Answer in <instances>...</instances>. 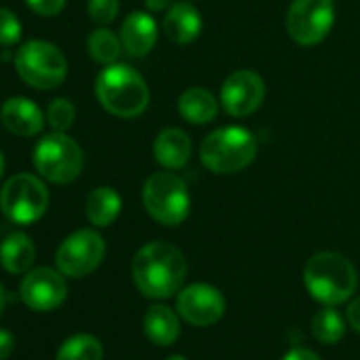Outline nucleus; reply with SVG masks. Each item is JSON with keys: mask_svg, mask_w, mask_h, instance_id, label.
Listing matches in <instances>:
<instances>
[{"mask_svg": "<svg viewBox=\"0 0 360 360\" xmlns=\"http://www.w3.org/2000/svg\"><path fill=\"white\" fill-rule=\"evenodd\" d=\"M178 316L193 326H210L225 314V297L210 284H191L176 299Z\"/></svg>", "mask_w": 360, "mask_h": 360, "instance_id": "9b49d317", "label": "nucleus"}, {"mask_svg": "<svg viewBox=\"0 0 360 360\" xmlns=\"http://www.w3.org/2000/svg\"><path fill=\"white\" fill-rule=\"evenodd\" d=\"M3 169H5V157L0 153V176H3Z\"/></svg>", "mask_w": 360, "mask_h": 360, "instance_id": "f704fd0d", "label": "nucleus"}, {"mask_svg": "<svg viewBox=\"0 0 360 360\" xmlns=\"http://www.w3.org/2000/svg\"><path fill=\"white\" fill-rule=\"evenodd\" d=\"M87 11L96 24H110L119 13V0H89Z\"/></svg>", "mask_w": 360, "mask_h": 360, "instance_id": "bb28decb", "label": "nucleus"}, {"mask_svg": "<svg viewBox=\"0 0 360 360\" xmlns=\"http://www.w3.org/2000/svg\"><path fill=\"white\" fill-rule=\"evenodd\" d=\"M163 30L178 45L193 43L202 32V15L191 3H176L165 13Z\"/></svg>", "mask_w": 360, "mask_h": 360, "instance_id": "dca6fc26", "label": "nucleus"}, {"mask_svg": "<svg viewBox=\"0 0 360 360\" xmlns=\"http://www.w3.org/2000/svg\"><path fill=\"white\" fill-rule=\"evenodd\" d=\"M123 49L134 58H144L157 43V24L148 13L136 11L121 26Z\"/></svg>", "mask_w": 360, "mask_h": 360, "instance_id": "2eb2a0df", "label": "nucleus"}, {"mask_svg": "<svg viewBox=\"0 0 360 360\" xmlns=\"http://www.w3.org/2000/svg\"><path fill=\"white\" fill-rule=\"evenodd\" d=\"M66 292L68 288L62 271H56L51 267L30 269L20 284L22 301L34 311H51L60 307L66 299Z\"/></svg>", "mask_w": 360, "mask_h": 360, "instance_id": "f8f14e48", "label": "nucleus"}, {"mask_svg": "<svg viewBox=\"0 0 360 360\" xmlns=\"http://www.w3.org/2000/svg\"><path fill=\"white\" fill-rule=\"evenodd\" d=\"M37 248L34 242L22 233H9L3 244H0V265H3L9 274H24L34 265Z\"/></svg>", "mask_w": 360, "mask_h": 360, "instance_id": "a211bd4d", "label": "nucleus"}, {"mask_svg": "<svg viewBox=\"0 0 360 360\" xmlns=\"http://www.w3.org/2000/svg\"><path fill=\"white\" fill-rule=\"evenodd\" d=\"M49 206V191L43 180L32 174L11 176L0 191V208L15 225L37 223Z\"/></svg>", "mask_w": 360, "mask_h": 360, "instance_id": "0eeeda50", "label": "nucleus"}, {"mask_svg": "<svg viewBox=\"0 0 360 360\" xmlns=\"http://www.w3.org/2000/svg\"><path fill=\"white\" fill-rule=\"evenodd\" d=\"M20 39H22V24L18 15L9 9L0 7V45L9 47L20 43Z\"/></svg>", "mask_w": 360, "mask_h": 360, "instance_id": "a878e982", "label": "nucleus"}, {"mask_svg": "<svg viewBox=\"0 0 360 360\" xmlns=\"http://www.w3.org/2000/svg\"><path fill=\"white\" fill-rule=\"evenodd\" d=\"M104 252L106 244L98 231L79 229L60 244L56 252V265L68 278H85L98 269Z\"/></svg>", "mask_w": 360, "mask_h": 360, "instance_id": "9d476101", "label": "nucleus"}, {"mask_svg": "<svg viewBox=\"0 0 360 360\" xmlns=\"http://www.w3.org/2000/svg\"><path fill=\"white\" fill-rule=\"evenodd\" d=\"M345 316H347V322H349V326H352L356 333H360V297H358V299H354V301L347 305V311H345Z\"/></svg>", "mask_w": 360, "mask_h": 360, "instance_id": "c756f323", "label": "nucleus"}, {"mask_svg": "<svg viewBox=\"0 0 360 360\" xmlns=\"http://www.w3.org/2000/svg\"><path fill=\"white\" fill-rule=\"evenodd\" d=\"M15 68L24 83L34 89L49 91L64 83L68 64L56 45L47 41H28L15 56Z\"/></svg>", "mask_w": 360, "mask_h": 360, "instance_id": "423d86ee", "label": "nucleus"}, {"mask_svg": "<svg viewBox=\"0 0 360 360\" xmlns=\"http://www.w3.org/2000/svg\"><path fill=\"white\" fill-rule=\"evenodd\" d=\"M3 309H5V288L0 284V314H3Z\"/></svg>", "mask_w": 360, "mask_h": 360, "instance_id": "473e14b6", "label": "nucleus"}, {"mask_svg": "<svg viewBox=\"0 0 360 360\" xmlns=\"http://www.w3.org/2000/svg\"><path fill=\"white\" fill-rule=\"evenodd\" d=\"M257 138L238 125L212 131L200 146L202 163L214 174H236L248 167L257 157Z\"/></svg>", "mask_w": 360, "mask_h": 360, "instance_id": "20e7f679", "label": "nucleus"}, {"mask_svg": "<svg viewBox=\"0 0 360 360\" xmlns=\"http://www.w3.org/2000/svg\"><path fill=\"white\" fill-rule=\"evenodd\" d=\"M146 212L165 227L185 223L191 212V195L187 183L174 172H157L148 176L142 189Z\"/></svg>", "mask_w": 360, "mask_h": 360, "instance_id": "39448f33", "label": "nucleus"}, {"mask_svg": "<svg viewBox=\"0 0 360 360\" xmlns=\"http://www.w3.org/2000/svg\"><path fill=\"white\" fill-rule=\"evenodd\" d=\"M0 117H3V125L15 134V136H37L43 129L45 117L43 110L28 98H11L5 102L3 110H0Z\"/></svg>", "mask_w": 360, "mask_h": 360, "instance_id": "4468645a", "label": "nucleus"}, {"mask_svg": "<svg viewBox=\"0 0 360 360\" xmlns=\"http://www.w3.org/2000/svg\"><path fill=\"white\" fill-rule=\"evenodd\" d=\"M121 195L110 187H98L94 189L85 200V214L91 225L96 227H108L117 221L121 214Z\"/></svg>", "mask_w": 360, "mask_h": 360, "instance_id": "412c9836", "label": "nucleus"}, {"mask_svg": "<svg viewBox=\"0 0 360 360\" xmlns=\"http://www.w3.org/2000/svg\"><path fill=\"white\" fill-rule=\"evenodd\" d=\"M178 110L185 121H189L193 125H206L217 119L219 102L208 89L191 87V89L183 91V96L178 98Z\"/></svg>", "mask_w": 360, "mask_h": 360, "instance_id": "6ab92c4d", "label": "nucleus"}, {"mask_svg": "<svg viewBox=\"0 0 360 360\" xmlns=\"http://www.w3.org/2000/svg\"><path fill=\"white\" fill-rule=\"evenodd\" d=\"M146 3V9L148 11H165V9H169L172 5H174V0H144Z\"/></svg>", "mask_w": 360, "mask_h": 360, "instance_id": "2f4dec72", "label": "nucleus"}, {"mask_svg": "<svg viewBox=\"0 0 360 360\" xmlns=\"http://www.w3.org/2000/svg\"><path fill=\"white\" fill-rule=\"evenodd\" d=\"M75 104L68 98H56L49 106H47V123L56 129V131H66L72 127L75 123Z\"/></svg>", "mask_w": 360, "mask_h": 360, "instance_id": "393cba45", "label": "nucleus"}, {"mask_svg": "<svg viewBox=\"0 0 360 360\" xmlns=\"http://www.w3.org/2000/svg\"><path fill=\"white\" fill-rule=\"evenodd\" d=\"M26 3L34 13L43 18H56L66 7V0H26Z\"/></svg>", "mask_w": 360, "mask_h": 360, "instance_id": "cd10ccee", "label": "nucleus"}, {"mask_svg": "<svg viewBox=\"0 0 360 360\" xmlns=\"http://www.w3.org/2000/svg\"><path fill=\"white\" fill-rule=\"evenodd\" d=\"M284 360H320L311 349H305V347H292L286 356H284Z\"/></svg>", "mask_w": 360, "mask_h": 360, "instance_id": "7c9ffc66", "label": "nucleus"}, {"mask_svg": "<svg viewBox=\"0 0 360 360\" xmlns=\"http://www.w3.org/2000/svg\"><path fill=\"white\" fill-rule=\"evenodd\" d=\"M37 172L56 185H68L83 169V150L64 131L45 136L34 148Z\"/></svg>", "mask_w": 360, "mask_h": 360, "instance_id": "6e6552de", "label": "nucleus"}, {"mask_svg": "<svg viewBox=\"0 0 360 360\" xmlns=\"http://www.w3.org/2000/svg\"><path fill=\"white\" fill-rule=\"evenodd\" d=\"M15 349V337L7 328H0V360H7Z\"/></svg>", "mask_w": 360, "mask_h": 360, "instance_id": "c85d7f7f", "label": "nucleus"}, {"mask_svg": "<svg viewBox=\"0 0 360 360\" xmlns=\"http://www.w3.org/2000/svg\"><path fill=\"white\" fill-rule=\"evenodd\" d=\"M144 333L155 345H172L180 335L178 316L161 303H155L146 309L144 316Z\"/></svg>", "mask_w": 360, "mask_h": 360, "instance_id": "aec40b11", "label": "nucleus"}, {"mask_svg": "<svg viewBox=\"0 0 360 360\" xmlns=\"http://www.w3.org/2000/svg\"><path fill=\"white\" fill-rule=\"evenodd\" d=\"M303 282L316 301L324 305H339L354 295L358 278L354 265L345 257L337 252H318L307 261Z\"/></svg>", "mask_w": 360, "mask_h": 360, "instance_id": "7ed1b4c3", "label": "nucleus"}, {"mask_svg": "<svg viewBox=\"0 0 360 360\" xmlns=\"http://www.w3.org/2000/svg\"><path fill=\"white\" fill-rule=\"evenodd\" d=\"M335 0H295L286 15L288 37L299 45L320 43L333 28Z\"/></svg>", "mask_w": 360, "mask_h": 360, "instance_id": "1a4fd4ad", "label": "nucleus"}, {"mask_svg": "<svg viewBox=\"0 0 360 360\" xmlns=\"http://www.w3.org/2000/svg\"><path fill=\"white\" fill-rule=\"evenodd\" d=\"M265 100V83L252 70H236L221 87L223 108L231 117L252 115Z\"/></svg>", "mask_w": 360, "mask_h": 360, "instance_id": "ddd939ff", "label": "nucleus"}, {"mask_svg": "<svg viewBox=\"0 0 360 360\" xmlns=\"http://www.w3.org/2000/svg\"><path fill=\"white\" fill-rule=\"evenodd\" d=\"M311 333L320 343H337L345 335V322L333 305L320 309L311 320Z\"/></svg>", "mask_w": 360, "mask_h": 360, "instance_id": "5701e85b", "label": "nucleus"}, {"mask_svg": "<svg viewBox=\"0 0 360 360\" xmlns=\"http://www.w3.org/2000/svg\"><path fill=\"white\" fill-rule=\"evenodd\" d=\"M136 288L150 299L172 297L187 278V259L169 242L142 246L131 261Z\"/></svg>", "mask_w": 360, "mask_h": 360, "instance_id": "f257e3e1", "label": "nucleus"}, {"mask_svg": "<svg viewBox=\"0 0 360 360\" xmlns=\"http://www.w3.org/2000/svg\"><path fill=\"white\" fill-rule=\"evenodd\" d=\"M121 47L123 43L119 41V37L106 28H98L89 34L87 39V49H89V56L100 62V64H115L117 58L121 56Z\"/></svg>", "mask_w": 360, "mask_h": 360, "instance_id": "b1692460", "label": "nucleus"}, {"mask_svg": "<svg viewBox=\"0 0 360 360\" xmlns=\"http://www.w3.org/2000/svg\"><path fill=\"white\" fill-rule=\"evenodd\" d=\"M153 153H155V159L163 167L180 169L187 165V161L191 157V140L183 129L167 127V129L159 131V136L155 138Z\"/></svg>", "mask_w": 360, "mask_h": 360, "instance_id": "f3484780", "label": "nucleus"}, {"mask_svg": "<svg viewBox=\"0 0 360 360\" xmlns=\"http://www.w3.org/2000/svg\"><path fill=\"white\" fill-rule=\"evenodd\" d=\"M96 96L110 115L123 119L142 115L150 98L142 75L127 64H108L98 75Z\"/></svg>", "mask_w": 360, "mask_h": 360, "instance_id": "f03ea898", "label": "nucleus"}, {"mask_svg": "<svg viewBox=\"0 0 360 360\" xmlns=\"http://www.w3.org/2000/svg\"><path fill=\"white\" fill-rule=\"evenodd\" d=\"M165 360H187L185 356H178V354H174V356H167Z\"/></svg>", "mask_w": 360, "mask_h": 360, "instance_id": "72a5a7b5", "label": "nucleus"}, {"mask_svg": "<svg viewBox=\"0 0 360 360\" xmlns=\"http://www.w3.org/2000/svg\"><path fill=\"white\" fill-rule=\"evenodd\" d=\"M104 358V347L102 343L87 333H79L68 337L60 349L56 360H102Z\"/></svg>", "mask_w": 360, "mask_h": 360, "instance_id": "4be33fe9", "label": "nucleus"}]
</instances>
